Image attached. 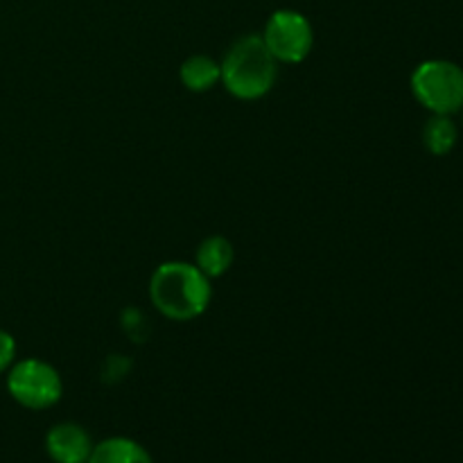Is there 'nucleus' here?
I'll return each instance as SVG.
<instances>
[{
    "instance_id": "obj_12",
    "label": "nucleus",
    "mask_w": 463,
    "mask_h": 463,
    "mask_svg": "<svg viewBox=\"0 0 463 463\" xmlns=\"http://www.w3.org/2000/svg\"><path fill=\"white\" fill-rule=\"evenodd\" d=\"M131 371V360L127 355H109L104 362L102 369V380L109 384H116L120 380L127 378V373Z\"/></svg>"
},
{
    "instance_id": "obj_5",
    "label": "nucleus",
    "mask_w": 463,
    "mask_h": 463,
    "mask_svg": "<svg viewBox=\"0 0 463 463\" xmlns=\"http://www.w3.org/2000/svg\"><path fill=\"white\" fill-rule=\"evenodd\" d=\"M260 36L276 61L288 66L303 63L315 48V27L298 9L280 7L271 12Z\"/></svg>"
},
{
    "instance_id": "obj_3",
    "label": "nucleus",
    "mask_w": 463,
    "mask_h": 463,
    "mask_svg": "<svg viewBox=\"0 0 463 463\" xmlns=\"http://www.w3.org/2000/svg\"><path fill=\"white\" fill-rule=\"evenodd\" d=\"M411 93L432 116H452L463 109V68L446 59H428L411 72Z\"/></svg>"
},
{
    "instance_id": "obj_10",
    "label": "nucleus",
    "mask_w": 463,
    "mask_h": 463,
    "mask_svg": "<svg viewBox=\"0 0 463 463\" xmlns=\"http://www.w3.org/2000/svg\"><path fill=\"white\" fill-rule=\"evenodd\" d=\"M459 131L450 116H432L423 127V145L434 156H446L455 149Z\"/></svg>"
},
{
    "instance_id": "obj_1",
    "label": "nucleus",
    "mask_w": 463,
    "mask_h": 463,
    "mask_svg": "<svg viewBox=\"0 0 463 463\" xmlns=\"http://www.w3.org/2000/svg\"><path fill=\"white\" fill-rule=\"evenodd\" d=\"M149 301L170 321H194L211 307V279L194 262H161L149 276Z\"/></svg>"
},
{
    "instance_id": "obj_9",
    "label": "nucleus",
    "mask_w": 463,
    "mask_h": 463,
    "mask_svg": "<svg viewBox=\"0 0 463 463\" xmlns=\"http://www.w3.org/2000/svg\"><path fill=\"white\" fill-rule=\"evenodd\" d=\"M89 463H154L147 448L129 437H109L95 443Z\"/></svg>"
},
{
    "instance_id": "obj_8",
    "label": "nucleus",
    "mask_w": 463,
    "mask_h": 463,
    "mask_svg": "<svg viewBox=\"0 0 463 463\" xmlns=\"http://www.w3.org/2000/svg\"><path fill=\"white\" fill-rule=\"evenodd\" d=\"M179 80L190 93H208L222 81L220 61L208 54H190L179 68Z\"/></svg>"
},
{
    "instance_id": "obj_6",
    "label": "nucleus",
    "mask_w": 463,
    "mask_h": 463,
    "mask_svg": "<svg viewBox=\"0 0 463 463\" xmlns=\"http://www.w3.org/2000/svg\"><path fill=\"white\" fill-rule=\"evenodd\" d=\"M93 439L80 423H57L45 434V452L54 463H86L93 452Z\"/></svg>"
},
{
    "instance_id": "obj_15",
    "label": "nucleus",
    "mask_w": 463,
    "mask_h": 463,
    "mask_svg": "<svg viewBox=\"0 0 463 463\" xmlns=\"http://www.w3.org/2000/svg\"><path fill=\"white\" fill-rule=\"evenodd\" d=\"M461 111H463V109H461Z\"/></svg>"
},
{
    "instance_id": "obj_13",
    "label": "nucleus",
    "mask_w": 463,
    "mask_h": 463,
    "mask_svg": "<svg viewBox=\"0 0 463 463\" xmlns=\"http://www.w3.org/2000/svg\"><path fill=\"white\" fill-rule=\"evenodd\" d=\"M16 339L12 333L0 328V373H7L12 364L16 362Z\"/></svg>"
},
{
    "instance_id": "obj_14",
    "label": "nucleus",
    "mask_w": 463,
    "mask_h": 463,
    "mask_svg": "<svg viewBox=\"0 0 463 463\" xmlns=\"http://www.w3.org/2000/svg\"><path fill=\"white\" fill-rule=\"evenodd\" d=\"M86 463H89V461H86Z\"/></svg>"
},
{
    "instance_id": "obj_4",
    "label": "nucleus",
    "mask_w": 463,
    "mask_h": 463,
    "mask_svg": "<svg viewBox=\"0 0 463 463\" xmlns=\"http://www.w3.org/2000/svg\"><path fill=\"white\" fill-rule=\"evenodd\" d=\"M7 393L21 407L43 411L63 398V378L50 362L39 357L16 360L7 371Z\"/></svg>"
},
{
    "instance_id": "obj_11",
    "label": "nucleus",
    "mask_w": 463,
    "mask_h": 463,
    "mask_svg": "<svg viewBox=\"0 0 463 463\" xmlns=\"http://www.w3.org/2000/svg\"><path fill=\"white\" fill-rule=\"evenodd\" d=\"M122 328H125V333L129 335L134 342H145V337H147V319H145L143 312L136 310V307H127V310L122 312Z\"/></svg>"
},
{
    "instance_id": "obj_2",
    "label": "nucleus",
    "mask_w": 463,
    "mask_h": 463,
    "mask_svg": "<svg viewBox=\"0 0 463 463\" xmlns=\"http://www.w3.org/2000/svg\"><path fill=\"white\" fill-rule=\"evenodd\" d=\"M279 66L260 34H244L222 57L220 84L235 99L256 102L271 93L279 80Z\"/></svg>"
},
{
    "instance_id": "obj_7",
    "label": "nucleus",
    "mask_w": 463,
    "mask_h": 463,
    "mask_svg": "<svg viewBox=\"0 0 463 463\" xmlns=\"http://www.w3.org/2000/svg\"><path fill=\"white\" fill-rule=\"evenodd\" d=\"M235 262L233 242L224 235H208L199 242L197 253H194V265L203 271L211 280L222 279L229 274Z\"/></svg>"
}]
</instances>
